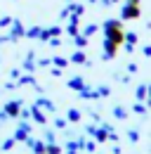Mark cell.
<instances>
[{
  "mask_svg": "<svg viewBox=\"0 0 151 154\" xmlns=\"http://www.w3.org/2000/svg\"><path fill=\"white\" fill-rule=\"evenodd\" d=\"M104 33H106V38L113 40L116 45H120V43L125 40V31H123V24H120V21L109 19L106 24H104Z\"/></svg>",
  "mask_w": 151,
  "mask_h": 154,
  "instance_id": "cell-1",
  "label": "cell"
},
{
  "mask_svg": "<svg viewBox=\"0 0 151 154\" xmlns=\"http://www.w3.org/2000/svg\"><path fill=\"white\" fill-rule=\"evenodd\" d=\"M120 17H123V19H139V5H135V2H128V5L123 7Z\"/></svg>",
  "mask_w": 151,
  "mask_h": 154,
  "instance_id": "cell-2",
  "label": "cell"
},
{
  "mask_svg": "<svg viewBox=\"0 0 151 154\" xmlns=\"http://www.w3.org/2000/svg\"><path fill=\"white\" fill-rule=\"evenodd\" d=\"M116 52H118V45L113 43V40H104V59H111V57H116Z\"/></svg>",
  "mask_w": 151,
  "mask_h": 154,
  "instance_id": "cell-3",
  "label": "cell"
},
{
  "mask_svg": "<svg viewBox=\"0 0 151 154\" xmlns=\"http://www.w3.org/2000/svg\"><path fill=\"white\" fill-rule=\"evenodd\" d=\"M5 114L7 116H17L19 114V102H10V104L5 107Z\"/></svg>",
  "mask_w": 151,
  "mask_h": 154,
  "instance_id": "cell-4",
  "label": "cell"
},
{
  "mask_svg": "<svg viewBox=\"0 0 151 154\" xmlns=\"http://www.w3.org/2000/svg\"><path fill=\"white\" fill-rule=\"evenodd\" d=\"M71 62H76V64H83V62H85V52H83V50L73 52V55H71Z\"/></svg>",
  "mask_w": 151,
  "mask_h": 154,
  "instance_id": "cell-5",
  "label": "cell"
},
{
  "mask_svg": "<svg viewBox=\"0 0 151 154\" xmlns=\"http://www.w3.org/2000/svg\"><path fill=\"white\" fill-rule=\"evenodd\" d=\"M14 36H24V26H21V24H14V26H12V38H14Z\"/></svg>",
  "mask_w": 151,
  "mask_h": 154,
  "instance_id": "cell-6",
  "label": "cell"
},
{
  "mask_svg": "<svg viewBox=\"0 0 151 154\" xmlns=\"http://www.w3.org/2000/svg\"><path fill=\"white\" fill-rule=\"evenodd\" d=\"M31 147L36 149V154H45V145H43V142H33V140H31Z\"/></svg>",
  "mask_w": 151,
  "mask_h": 154,
  "instance_id": "cell-7",
  "label": "cell"
},
{
  "mask_svg": "<svg viewBox=\"0 0 151 154\" xmlns=\"http://www.w3.org/2000/svg\"><path fill=\"white\" fill-rule=\"evenodd\" d=\"M147 93H149V88H147V85H139V88H137V100H144Z\"/></svg>",
  "mask_w": 151,
  "mask_h": 154,
  "instance_id": "cell-8",
  "label": "cell"
},
{
  "mask_svg": "<svg viewBox=\"0 0 151 154\" xmlns=\"http://www.w3.org/2000/svg\"><path fill=\"white\" fill-rule=\"evenodd\" d=\"M69 85H71L73 90H83V81H80V78H73V81H71Z\"/></svg>",
  "mask_w": 151,
  "mask_h": 154,
  "instance_id": "cell-9",
  "label": "cell"
},
{
  "mask_svg": "<svg viewBox=\"0 0 151 154\" xmlns=\"http://www.w3.org/2000/svg\"><path fill=\"white\" fill-rule=\"evenodd\" d=\"M97 29H99L97 24H90V26L85 29V33H83V36H92V33H97Z\"/></svg>",
  "mask_w": 151,
  "mask_h": 154,
  "instance_id": "cell-10",
  "label": "cell"
},
{
  "mask_svg": "<svg viewBox=\"0 0 151 154\" xmlns=\"http://www.w3.org/2000/svg\"><path fill=\"white\" fill-rule=\"evenodd\" d=\"M78 119H80V112L71 109V112H69V121H78Z\"/></svg>",
  "mask_w": 151,
  "mask_h": 154,
  "instance_id": "cell-11",
  "label": "cell"
},
{
  "mask_svg": "<svg viewBox=\"0 0 151 154\" xmlns=\"http://www.w3.org/2000/svg\"><path fill=\"white\" fill-rule=\"evenodd\" d=\"M116 116H118V119H125V109H123V107H116Z\"/></svg>",
  "mask_w": 151,
  "mask_h": 154,
  "instance_id": "cell-12",
  "label": "cell"
},
{
  "mask_svg": "<svg viewBox=\"0 0 151 154\" xmlns=\"http://www.w3.org/2000/svg\"><path fill=\"white\" fill-rule=\"evenodd\" d=\"M59 152H61V149H59L57 145H50V147H47V154H59Z\"/></svg>",
  "mask_w": 151,
  "mask_h": 154,
  "instance_id": "cell-13",
  "label": "cell"
},
{
  "mask_svg": "<svg viewBox=\"0 0 151 154\" xmlns=\"http://www.w3.org/2000/svg\"><path fill=\"white\" fill-rule=\"evenodd\" d=\"M55 64H57V66H66V64H69V62H66V59H61V57H59V59L55 57Z\"/></svg>",
  "mask_w": 151,
  "mask_h": 154,
  "instance_id": "cell-14",
  "label": "cell"
},
{
  "mask_svg": "<svg viewBox=\"0 0 151 154\" xmlns=\"http://www.w3.org/2000/svg\"><path fill=\"white\" fill-rule=\"evenodd\" d=\"M10 24H12L10 17H2V19H0V26H10Z\"/></svg>",
  "mask_w": 151,
  "mask_h": 154,
  "instance_id": "cell-15",
  "label": "cell"
},
{
  "mask_svg": "<svg viewBox=\"0 0 151 154\" xmlns=\"http://www.w3.org/2000/svg\"><path fill=\"white\" fill-rule=\"evenodd\" d=\"M144 55H147V57H151V45H147V48H144Z\"/></svg>",
  "mask_w": 151,
  "mask_h": 154,
  "instance_id": "cell-16",
  "label": "cell"
},
{
  "mask_svg": "<svg viewBox=\"0 0 151 154\" xmlns=\"http://www.w3.org/2000/svg\"><path fill=\"white\" fill-rule=\"evenodd\" d=\"M104 2H106V5H111V2H118V0H104Z\"/></svg>",
  "mask_w": 151,
  "mask_h": 154,
  "instance_id": "cell-17",
  "label": "cell"
},
{
  "mask_svg": "<svg viewBox=\"0 0 151 154\" xmlns=\"http://www.w3.org/2000/svg\"><path fill=\"white\" fill-rule=\"evenodd\" d=\"M149 107H151V88H149Z\"/></svg>",
  "mask_w": 151,
  "mask_h": 154,
  "instance_id": "cell-18",
  "label": "cell"
}]
</instances>
